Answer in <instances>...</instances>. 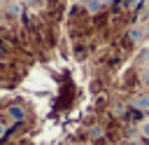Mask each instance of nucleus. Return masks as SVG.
<instances>
[{
	"instance_id": "obj_7",
	"label": "nucleus",
	"mask_w": 149,
	"mask_h": 145,
	"mask_svg": "<svg viewBox=\"0 0 149 145\" xmlns=\"http://www.w3.org/2000/svg\"><path fill=\"white\" fill-rule=\"evenodd\" d=\"M74 2H88V0H74Z\"/></svg>"
},
{
	"instance_id": "obj_5",
	"label": "nucleus",
	"mask_w": 149,
	"mask_h": 145,
	"mask_svg": "<svg viewBox=\"0 0 149 145\" xmlns=\"http://www.w3.org/2000/svg\"><path fill=\"white\" fill-rule=\"evenodd\" d=\"M100 136H102V129L100 126H93L91 129V138H100Z\"/></svg>"
},
{
	"instance_id": "obj_3",
	"label": "nucleus",
	"mask_w": 149,
	"mask_h": 145,
	"mask_svg": "<svg viewBox=\"0 0 149 145\" xmlns=\"http://www.w3.org/2000/svg\"><path fill=\"white\" fill-rule=\"evenodd\" d=\"M9 14H12V16H19V14H21V2H12V5H9Z\"/></svg>"
},
{
	"instance_id": "obj_11",
	"label": "nucleus",
	"mask_w": 149,
	"mask_h": 145,
	"mask_svg": "<svg viewBox=\"0 0 149 145\" xmlns=\"http://www.w3.org/2000/svg\"><path fill=\"white\" fill-rule=\"evenodd\" d=\"M26 2H30V0H26Z\"/></svg>"
},
{
	"instance_id": "obj_1",
	"label": "nucleus",
	"mask_w": 149,
	"mask_h": 145,
	"mask_svg": "<svg viewBox=\"0 0 149 145\" xmlns=\"http://www.w3.org/2000/svg\"><path fill=\"white\" fill-rule=\"evenodd\" d=\"M7 112H9V117H12L14 122H23V119H26V110H23L21 105H16V103H14V105H9V108H7Z\"/></svg>"
},
{
	"instance_id": "obj_9",
	"label": "nucleus",
	"mask_w": 149,
	"mask_h": 145,
	"mask_svg": "<svg viewBox=\"0 0 149 145\" xmlns=\"http://www.w3.org/2000/svg\"><path fill=\"white\" fill-rule=\"evenodd\" d=\"M147 70H149V61H147Z\"/></svg>"
},
{
	"instance_id": "obj_2",
	"label": "nucleus",
	"mask_w": 149,
	"mask_h": 145,
	"mask_svg": "<svg viewBox=\"0 0 149 145\" xmlns=\"http://www.w3.org/2000/svg\"><path fill=\"white\" fill-rule=\"evenodd\" d=\"M100 7H102L100 0H88V2H86V9H88V12H98Z\"/></svg>"
},
{
	"instance_id": "obj_8",
	"label": "nucleus",
	"mask_w": 149,
	"mask_h": 145,
	"mask_svg": "<svg viewBox=\"0 0 149 145\" xmlns=\"http://www.w3.org/2000/svg\"><path fill=\"white\" fill-rule=\"evenodd\" d=\"M0 26H2V16H0Z\"/></svg>"
},
{
	"instance_id": "obj_6",
	"label": "nucleus",
	"mask_w": 149,
	"mask_h": 145,
	"mask_svg": "<svg viewBox=\"0 0 149 145\" xmlns=\"http://www.w3.org/2000/svg\"><path fill=\"white\" fill-rule=\"evenodd\" d=\"M140 131H142V136H147V138H149V122H147V124H142V129H140Z\"/></svg>"
},
{
	"instance_id": "obj_4",
	"label": "nucleus",
	"mask_w": 149,
	"mask_h": 145,
	"mask_svg": "<svg viewBox=\"0 0 149 145\" xmlns=\"http://www.w3.org/2000/svg\"><path fill=\"white\" fill-rule=\"evenodd\" d=\"M130 40H133V42H140V40H142V30H140V28H130Z\"/></svg>"
},
{
	"instance_id": "obj_10",
	"label": "nucleus",
	"mask_w": 149,
	"mask_h": 145,
	"mask_svg": "<svg viewBox=\"0 0 149 145\" xmlns=\"http://www.w3.org/2000/svg\"><path fill=\"white\" fill-rule=\"evenodd\" d=\"M0 124H2V117H0Z\"/></svg>"
}]
</instances>
